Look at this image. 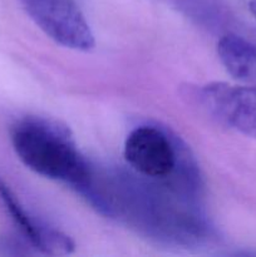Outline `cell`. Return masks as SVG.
I'll return each mask as SVG.
<instances>
[{"label":"cell","instance_id":"1","mask_svg":"<svg viewBox=\"0 0 256 257\" xmlns=\"http://www.w3.org/2000/svg\"><path fill=\"white\" fill-rule=\"evenodd\" d=\"M15 155L37 175L60 181L82 191L93 171L78 151L69 130L44 118L18 120L10 130Z\"/></svg>","mask_w":256,"mask_h":257},{"label":"cell","instance_id":"2","mask_svg":"<svg viewBox=\"0 0 256 257\" xmlns=\"http://www.w3.org/2000/svg\"><path fill=\"white\" fill-rule=\"evenodd\" d=\"M123 155L141 177L170 182L190 192L196 190L198 177L190 156L161 128H135L125 138Z\"/></svg>","mask_w":256,"mask_h":257},{"label":"cell","instance_id":"3","mask_svg":"<svg viewBox=\"0 0 256 257\" xmlns=\"http://www.w3.org/2000/svg\"><path fill=\"white\" fill-rule=\"evenodd\" d=\"M191 94L218 123L256 138V85L212 82L195 88Z\"/></svg>","mask_w":256,"mask_h":257},{"label":"cell","instance_id":"4","mask_svg":"<svg viewBox=\"0 0 256 257\" xmlns=\"http://www.w3.org/2000/svg\"><path fill=\"white\" fill-rule=\"evenodd\" d=\"M30 19L47 37L64 48L87 52L94 35L75 0H20Z\"/></svg>","mask_w":256,"mask_h":257},{"label":"cell","instance_id":"5","mask_svg":"<svg viewBox=\"0 0 256 257\" xmlns=\"http://www.w3.org/2000/svg\"><path fill=\"white\" fill-rule=\"evenodd\" d=\"M0 200L4 203L15 225L40 252L52 256H64L74 251L75 245L72 238L57 228L45 226L39 221L37 222V220L25 210L14 192L2 178H0Z\"/></svg>","mask_w":256,"mask_h":257},{"label":"cell","instance_id":"6","mask_svg":"<svg viewBox=\"0 0 256 257\" xmlns=\"http://www.w3.org/2000/svg\"><path fill=\"white\" fill-rule=\"evenodd\" d=\"M221 64L236 80L256 85V44L235 34H227L217 43Z\"/></svg>","mask_w":256,"mask_h":257},{"label":"cell","instance_id":"7","mask_svg":"<svg viewBox=\"0 0 256 257\" xmlns=\"http://www.w3.org/2000/svg\"><path fill=\"white\" fill-rule=\"evenodd\" d=\"M248 9H250L251 14L256 18V0H250L248 2Z\"/></svg>","mask_w":256,"mask_h":257}]
</instances>
